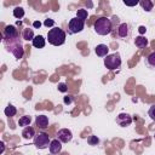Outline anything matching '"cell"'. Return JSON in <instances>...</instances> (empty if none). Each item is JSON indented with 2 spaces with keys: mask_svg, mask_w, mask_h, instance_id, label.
Returning <instances> with one entry per match:
<instances>
[{
  "mask_svg": "<svg viewBox=\"0 0 155 155\" xmlns=\"http://www.w3.org/2000/svg\"><path fill=\"white\" fill-rule=\"evenodd\" d=\"M58 91H61V92L65 93V92L68 91V87H67V85H65L64 82H59V84H58Z\"/></svg>",
  "mask_w": 155,
  "mask_h": 155,
  "instance_id": "obj_27",
  "label": "cell"
},
{
  "mask_svg": "<svg viewBox=\"0 0 155 155\" xmlns=\"http://www.w3.org/2000/svg\"><path fill=\"white\" fill-rule=\"evenodd\" d=\"M35 126L41 130L47 128L48 127V117L46 115H38L35 117Z\"/></svg>",
  "mask_w": 155,
  "mask_h": 155,
  "instance_id": "obj_11",
  "label": "cell"
},
{
  "mask_svg": "<svg viewBox=\"0 0 155 155\" xmlns=\"http://www.w3.org/2000/svg\"><path fill=\"white\" fill-rule=\"evenodd\" d=\"M57 139H59L62 143H68L73 139V133L69 128H61L57 133Z\"/></svg>",
  "mask_w": 155,
  "mask_h": 155,
  "instance_id": "obj_9",
  "label": "cell"
},
{
  "mask_svg": "<svg viewBox=\"0 0 155 155\" xmlns=\"http://www.w3.org/2000/svg\"><path fill=\"white\" fill-rule=\"evenodd\" d=\"M31 44H33V46L35 48H44L45 45H46V40H45V38L42 35H36L34 38V40L31 41Z\"/></svg>",
  "mask_w": 155,
  "mask_h": 155,
  "instance_id": "obj_14",
  "label": "cell"
},
{
  "mask_svg": "<svg viewBox=\"0 0 155 155\" xmlns=\"http://www.w3.org/2000/svg\"><path fill=\"white\" fill-rule=\"evenodd\" d=\"M139 5H140L142 8L145 10L147 12H150V11L153 10V6H154L153 1H150V0H142V1H139Z\"/></svg>",
  "mask_w": 155,
  "mask_h": 155,
  "instance_id": "obj_19",
  "label": "cell"
},
{
  "mask_svg": "<svg viewBox=\"0 0 155 155\" xmlns=\"http://www.w3.org/2000/svg\"><path fill=\"white\" fill-rule=\"evenodd\" d=\"M145 65L150 69H155V52H151L145 58Z\"/></svg>",
  "mask_w": 155,
  "mask_h": 155,
  "instance_id": "obj_18",
  "label": "cell"
},
{
  "mask_svg": "<svg viewBox=\"0 0 155 155\" xmlns=\"http://www.w3.org/2000/svg\"><path fill=\"white\" fill-rule=\"evenodd\" d=\"M4 150H5V144H4V142H0V154H2Z\"/></svg>",
  "mask_w": 155,
  "mask_h": 155,
  "instance_id": "obj_30",
  "label": "cell"
},
{
  "mask_svg": "<svg viewBox=\"0 0 155 155\" xmlns=\"http://www.w3.org/2000/svg\"><path fill=\"white\" fill-rule=\"evenodd\" d=\"M94 52L98 57H107L108 53H109V47L105 44H99V45L96 46Z\"/></svg>",
  "mask_w": 155,
  "mask_h": 155,
  "instance_id": "obj_13",
  "label": "cell"
},
{
  "mask_svg": "<svg viewBox=\"0 0 155 155\" xmlns=\"http://www.w3.org/2000/svg\"><path fill=\"white\" fill-rule=\"evenodd\" d=\"M4 45H5L6 50L15 56V58H17V59L23 58L24 48H23L22 39H19V36H16V38H4Z\"/></svg>",
  "mask_w": 155,
  "mask_h": 155,
  "instance_id": "obj_1",
  "label": "cell"
},
{
  "mask_svg": "<svg viewBox=\"0 0 155 155\" xmlns=\"http://www.w3.org/2000/svg\"><path fill=\"white\" fill-rule=\"evenodd\" d=\"M115 35L121 40H128L132 35V28L128 23H120L115 29Z\"/></svg>",
  "mask_w": 155,
  "mask_h": 155,
  "instance_id": "obj_5",
  "label": "cell"
},
{
  "mask_svg": "<svg viewBox=\"0 0 155 155\" xmlns=\"http://www.w3.org/2000/svg\"><path fill=\"white\" fill-rule=\"evenodd\" d=\"M87 143L90 145H97L99 143V138L97 136H94V134H91V136L87 137Z\"/></svg>",
  "mask_w": 155,
  "mask_h": 155,
  "instance_id": "obj_24",
  "label": "cell"
},
{
  "mask_svg": "<svg viewBox=\"0 0 155 155\" xmlns=\"http://www.w3.org/2000/svg\"><path fill=\"white\" fill-rule=\"evenodd\" d=\"M134 45H136L138 48H144V47L148 46V39L144 38V36H142V35H139V36L136 38V40H134Z\"/></svg>",
  "mask_w": 155,
  "mask_h": 155,
  "instance_id": "obj_17",
  "label": "cell"
},
{
  "mask_svg": "<svg viewBox=\"0 0 155 155\" xmlns=\"http://www.w3.org/2000/svg\"><path fill=\"white\" fill-rule=\"evenodd\" d=\"M145 30H147V29H145V27H143V25H140V27H139V33H140V34H144V33H145Z\"/></svg>",
  "mask_w": 155,
  "mask_h": 155,
  "instance_id": "obj_32",
  "label": "cell"
},
{
  "mask_svg": "<svg viewBox=\"0 0 155 155\" xmlns=\"http://www.w3.org/2000/svg\"><path fill=\"white\" fill-rule=\"evenodd\" d=\"M121 64H122V61H121V56H120L119 52L108 54L104 58V65L109 70H116V69H119L121 67Z\"/></svg>",
  "mask_w": 155,
  "mask_h": 155,
  "instance_id": "obj_4",
  "label": "cell"
},
{
  "mask_svg": "<svg viewBox=\"0 0 155 155\" xmlns=\"http://www.w3.org/2000/svg\"><path fill=\"white\" fill-rule=\"evenodd\" d=\"M33 27L36 28V29L40 28V27H41V22H40V21H34V22H33Z\"/></svg>",
  "mask_w": 155,
  "mask_h": 155,
  "instance_id": "obj_29",
  "label": "cell"
},
{
  "mask_svg": "<svg viewBox=\"0 0 155 155\" xmlns=\"http://www.w3.org/2000/svg\"><path fill=\"white\" fill-rule=\"evenodd\" d=\"M35 38L34 35V30L30 29V28H24L23 29V33H22V39L27 40V41H33Z\"/></svg>",
  "mask_w": 155,
  "mask_h": 155,
  "instance_id": "obj_16",
  "label": "cell"
},
{
  "mask_svg": "<svg viewBox=\"0 0 155 155\" xmlns=\"http://www.w3.org/2000/svg\"><path fill=\"white\" fill-rule=\"evenodd\" d=\"M4 113H5V115H6V116L12 117V116H15V115L17 114V109H16V107H13L12 104H8V105L5 108Z\"/></svg>",
  "mask_w": 155,
  "mask_h": 155,
  "instance_id": "obj_20",
  "label": "cell"
},
{
  "mask_svg": "<svg viewBox=\"0 0 155 155\" xmlns=\"http://www.w3.org/2000/svg\"><path fill=\"white\" fill-rule=\"evenodd\" d=\"M22 136H23L24 139H31V138L35 137V131H34V128L31 126H27V127L23 128Z\"/></svg>",
  "mask_w": 155,
  "mask_h": 155,
  "instance_id": "obj_15",
  "label": "cell"
},
{
  "mask_svg": "<svg viewBox=\"0 0 155 155\" xmlns=\"http://www.w3.org/2000/svg\"><path fill=\"white\" fill-rule=\"evenodd\" d=\"M93 29L94 31L98 34V35H108L110 34L114 29H113V23H111V19L107 18V17H99L94 24H93Z\"/></svg>",
  "mask_w": 155,
  "mask_h": 155,
  "instance_id": "obj_3",
  "label": "cell"
},
{
  "mask_svg": "<svg viewBox=\"0 0 155 155\" xmlns=\"http://www.w3.org/2000/svg\"><path fill=\"white\" fill-rule=\"evenodd\" d=\"M48 150H50V154L51 155H56V154H59L62 151V142L59 139H52L51 143H50V147H48Z\"/></svg>",
  "mask_w": 155,
  "mask_h": 155,
  "instance_id": "obj_10",
  "label": "cell"
},
{
  "mask_svg": "<svg viewBox=\"0 0 155 155\" xmlns=\"http://www.w3.org/2000/svg\"><path fill=\"white\" fill-rule=\"evenodd\" d=\"M85 28V21L79 19L78 17H74L68 23V33L69 34H78L82 31Z\"/></svg>",
  "mask_w": 155,
  "mask_h": 155,
  "instance_id": "obj_6",
  "label": "cell"
},
{
  "mask_svg": "<svg viewBox=\"0 0 155 155\" xmlns=\"http://www.w3.org/2000/svg\"><path fill=\"white\" fill-rule=\"evenodd\" d=\"M13 17L17 18V19L23 18V17H24V10H23V7H21V6L15 7V8H13Z\"/></svg>",
  "mask_w": 155,
  "mask_h": 155,
  "instance_id": "obj_22",
  "label": "cell"
},
{
  "mask_svg": "<svg viewBox=\"0 0 155 155\" xmlns=\"http://www.w3.org/2000/svg\"><path fill=\"white\" fill-rule=\"evenodd\" d=\"M148 115L150 116V119H151L153 121H155V104H153V105L149 108V110H148Z\"/></svg>",
  "mask_w": 155,
  "mask_h": 155,
  "instance_id": "obj_25",
  "label": "cell"
},
{
  "mask_svg": "<svg viewBox=\"0 0 155 155\" xmlns=\"http://www.w3.org/2000/svg\"><path fill=\"white\" fill-rule=\"evenodd\" d=\"M87 16H88V12H87V10H85V8H79L78 12H76V17H78L79 19H81V21H85V19L87 18Z\"/></svg>",
  "mask_w": 155,
  "mask_h": 155,
  "instance_id": "obj_23",
  "label": "cell"
},
{
  "mask_svg": "<svg viewBox=\"0 0 155 155\" xmlns=\"http://www.w3.org/2000/svg\"><path fill=\"white\" fill-rule=\"evenodd\" d=\"M44 25L47 27V28H48V27H52V28H53V25H54V21H53L52 18H46L45 22H44Z\"/></svg>",
  "mask_w": 155,
  "mask_h": 155,
  "instance_id": "obj_26",
  "label": "cell"
},
{
  "mask_svg": "<svg viewBox=\"0 0 155 155\" xmlns=\"http://www.w3.org/2000/svg\"><path fill=\"white\" fill-rule=\"evenodd\" d=\"M116 124L120 127H127L132 124V116L127 113H120L116 116Z\"/></svg>",
  "mask_w": 155,
  "mask_h": 155,
  "instance_id": "obj_8",
  "label": "cell"
},
{
  "mask_svg": "<svg viewBox=\"0 0 155 155\" xmlns=\"http://www.w3.org/2000/svg\"><path fill=\"white\" fill-rule=\"evenodd\" d=\"M33 142H34V145L38 149H46V148L50 147L51 139H50L48 134H46V133H38L33 138Z\"/></svg>",
  "mask_w": 155,
  "mask_h": 155,
  "instance_id": "obj_7",
  "label": "cell"
},
{
  "mask_svg": "<svg viewBox=\"0 0 155 155\" xmlns=\"http://www.w3.org/2000/svg\"><path fill=\"white\" fill-rule=\"evenodd\" d=\"M30 122H31V116H29V115H24V116H22V117L18 120V125L22 126V127L29 126Z\"/></svg>",
  "mask_w": 155,
  "mask_h": 155,
  "instance_id": "obj_21",
  "label": "cell"
},
{
  "mask_svg": "<svg viewBox=\"0 0 155 155\" xmlns=\"http://www.w3.org/2000/svg\"><path fill=\"white\" fill-rule=\"evenodd\" d=\"M154 138H155V133H154Z\"/></svg>",
  "mask_w": 155,
  "mask_h": 155,
  "instance_id": "obj_33",
  "label": "cell"
},
{
  "mask_svg": "<svg viewBox=\"0 0 155 155\" xmlns=\"http://www.w3.org/2000/svg\"><path fill=\"white\" fill-rule=\"evenodd\" d=\"M18 35V30L15 25H6L4 29V38H16Z\"/></svg>",
  "mask_w": 155,
  "mask_h": 155,
  "instance_id": "obj_12",
  "label": "cell"
},
{
  "mask_svg": "<svg viewBox=\"0 0 155 155\" xmlns=\"http://www.w3.org/2000/svg\"><path fill=\"white\" fill-rule=\"evenodd\" d=\"M63 101H64V103H65V104H70V103L74 101V97H73V96H65Z\"/></svg>",
  "mask_w": 155,
  "mask_h": 155,
  "instance_id": "obj_28",
  "label": "cell"
},
{
  "mask_svg": "<svg viewBox=\"0 0 155 155\" xmlns=\"http://www.w3.org/2000/svg\"><path fill=\"white\" fill-rule=\"evenodd\" d=\"M65 38H67L65 31L63 29H61L59 27H53L47 33V40L53 46H61V45H63L65 42Z\"/></svg>",
  "mask_w": 155,
  "mask_h": 155,
  "instance_id": "obj_2",
  "label": "cell"
},
{
  "mask_svg": "<svg viewBox=\"0 0 155 155\" xmlns=\"http://www.w3.org/2000/svg\"><path fill=\"white\" fill-rule=\"evenodd\" d=\"M124 4L127 5V6H134V5H137L138 2H137V1H136V2H127V1H124Z\"/></svg>",
  "mask_w": 155,
  "mask_h": 155,
  "instance_id": "obj_31",
  "label": "cell"
}]
</instances>
